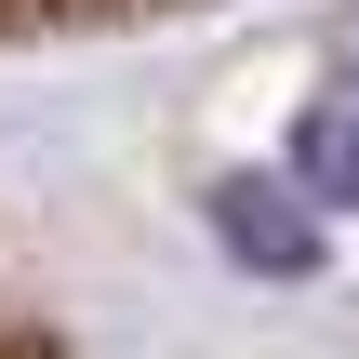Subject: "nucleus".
<instances>
[{
	"mask_svg": "<svg viewBox=\"0 0 359 359\" xmlns=\"http://www.w3.org/2000/svg\"><path fill=\"white\" fill-rule=\"evenodd\" d=\"M0 359H13V346H0Z\"/></svg>",
	"mask_w": 359,
	"mask_h": 359,
	"instance_id": "4",
	"label": "nucleus"
},
{
	"mask_svg": "<svg viewBox=\"0 0 359 359\" xmlns=\"http://www.w3.org/2000/svg\"><path fill=\"white\" fill-rule=\"evenodd\" d=\"M346 107H359V67H346Z\"/></svg>",
	"mask_w": 359,
	"mask_h": 359,
	"instance_id": "3",
	"label": "nucleus"
},
{
	"mask_svg": "<svg viewBox=\"0 0 359 359\" xmlns=\"http://www.w3.org/2000/svg\"><path fill=\"white\" fill-rule=\"evenodd\" d=\"M213 240H226L240 266L293 280V266H320V200H306L293 173H226V187H213Z\"/></svg>",
	"mask_w": 359,
	"mask_h": 359,
	"instance_id": "1",
	"label": "nucleus"
},
{
	"mask_svg": "<svg viewBox=\"0 0 359 359\" xmlns=\"http://www.w3.org/2000/svg\"><path fill=\"white\" fill-rule=\"evenodd\" d=\"M293 187H306V200H359V107L346 93L293 120Z\"/></svg>",
	"mask_w": 359,
	"mask_h": 359,
	"instance_id": "2",
	"label": "nucleus"
}]
</instances>
